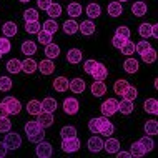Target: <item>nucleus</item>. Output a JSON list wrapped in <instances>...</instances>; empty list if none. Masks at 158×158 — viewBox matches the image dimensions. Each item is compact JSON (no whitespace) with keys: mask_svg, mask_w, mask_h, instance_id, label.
<instances>
[{"mask_svg":"<svg viewBox=\"0 0 158 158\" xmlns=\"http://www.w3.org/2000/svg\"><path fill=\"white\" fill-rule=\"evenodd\" d=\"M118 112H122V115H130L133 112V102L123 98L122 102H118Z\"/></svg>","mask_w":158,"mask_h":158,"instance_id":"393cba45","label":"nucleus"},{"mask_svg":"<svg viewBox=\"0 0 158 158\" xmlns=\"http://www.w3.org/2000/svg\"><path fill=\"white\" fill-rule=\"evenodd\" d=\"M102 110V115L103 117H112L118 112V100H115V98H108V100H105L103 103L100 106Z\"/></svg>","mask_w":158,"mask_h":158,"instance_id":"f03ea898","label":"nucleus"},{"mask_svg":"<svg viewBox=\"0 0 158 158\" xmlns=\"http://www.w3.org/2000/svg\"><path fill=\"white\" fill-rule=\"evenodd\" d=\"M145 153H147V152L143 150V147L138 142H135L133 145H131V150H130V155L131 156H143Z\"/></svg>","mask_w":158,"mask_h":158,"instance_id":"de8ad7c7","label":"nucleus"},{"mask_svg":"<svg viewBox=\"0 0 158 158\" xmlns=\"http://www.w3.org/2000/svg\"><path fill=\"white\" fill-rule=\"evenodd\" d=\"M106 75H108V68H106V67L103 65V63L98 62L97 68L93 70V73H92L93 80H105V78H106Z\"/></svg>","mask_w":158,"mask_h":158,"instance_id":"dca6fc26","label":"nucleus"},{"mask_svg":"<svg viewBox=\"0 0 158 158\" xmlns=\"http://www.w3.org/2000/svg\"><path fill=\"white\" fill-rule=\"evenodd\" d=\"M0 58H2V53H0Z\"/></svg>","mask_w":158,"mask_h":158,"instance_id":"338daca9","label":"nucleus"},{"mask_svg":"<svg viewBox=\"0 0 158 158\" xmlns=\"http://www.w3.org/2000/svg\"><path fill=\"white\" fill-rule=\"evenodd\" d=\"M115 35L120 37V38H125V40H128V38H130V28L125 27V25H120V27H117V32H115Z\"/></svg>","mask_w":158,"mask_h":158,"instance_id":"8fccbe9b","label":"nucleus"},{"mask_svg":"<svg viewBox=\"0 0 158 158\" xmlns=\"http://www.w3.org/2000/svg\"><path fill=\"white\" fill-rule=\"evenodd\" d=\"M20 48H22V53L23 55L32 57V55L37 52V44H35V42H32V40H27V42H23V44H22Z\"/></svg>","mask_w":158,"mask_h":158,"instance_id":"412c9836","label":"nucleus"},{"mask_svg":"<svg viewBox=\"0 0 158 158\" xmlns=\"http://www.w3.org/2000/svg\"><path fill=\"white\" fill-rule=\"evenodd\" d=\"M123 44H125V38H120V37L113 35V38H112V45L115 47V48H122Z\"/></svg>","mask_w":158,"mask_h":158,"instance_id":"4d7b16f0","label":"nucleus"},{"mask_svg":"<svg viewBox=\"0 0 158 158\" xmlns=\"http://www.w3.org/2000/svg\"><path fill=\"white\" fill-rule=\"evenodd\" d=\"M27 112L30 113V115H35V117H37L38 113L44 112V108H42V102L30 100V102H28V105H27Z\"/></svg>","mask_w":158,"mask_h":158,"instance_id":"4be33fe9","label":"nucleus"},{"mask_svg":"<svg viewBox=\"0 0 158 158\" xmlns=\"http://www.w3.org/2000/svg\"><path fill=\"white\" fill-rule=\"evenodd\" d=\"M147 10H148V7H147V3L145 2H135L133 5H131V12H133V15L136 17H143V15H147Z\"/></svg>","mask_w":158,"mask_h":158,"instance_id":"aec40b11","label":"nucleus"},{"mask_svg":"<svg viewBox=\"0 0 158 158\" xmlns=\"http://www.w3.org/2000/svg\"><path fill=\"white\" fill-rule=\"evenodd\" d=\"M23 19L25 22H37L38 20V12L35 8H28V10L23 12Z\"/></svg>","mask_w":158,"mask_h":158,"instance_id":"79ce46f5","label":"nucleus"},{"mask_svg":"<svg viewBox=\"0 0 158 158\" xmlns=\"http://www.w3.org/2000/svg\"><path fill=\"white\" fill-rule=\"evenodd\" d=\"M145 133L147 135H156L158 133V122L156 120H148L147 123H145Z\"/></svg>","mask_w":158,"mask_h":158,"instance_id":"f704fd0d","label":"nucleus"},{"mask_svg":"<svg viewBox=\"0 0 158 158\" xmlns=\"http://www.w3.org/2000/svg\"><path fill=\"white\" fill-rule=\"evenodd\" d=\"M80 148V140L77 136H70V138H62V150L65 153H73Z\"/></svg>","mask_w":158,"mask_h":158,"instance_id":"20e7f679","label":"nucleus"},{"mask_svg":"<svg viewBox=\"0 0 158 158\" xmlns=\"http://www.w3.org/2000/svg\"><path fill=\"white\" fill-rule=\"evenodd\" d=\"M136 97H138V92H136V88L131 87V85H128L127 90L122 93V98H125V100H130V102H133Z\"/></svg>","mask_w":158,"mask_h":158,"instance_id":"ea45409f","label":"nucleus"},{"mask_svg":"<svg viewBox=\"0 0 158 158\" xmlns=\"http://www.w3.org/2000/svg\"><path fill=\"white\" fill-rule=\"evenodd\" d=\"M37 70V62L33 60V58H28L27 57V60H23L22 62V72H25V73H33V72Z\"/></svg>","mask_w":158,"mask_h":158,"instance_id":"a878e982","label":"nucleus"},{"mask_svg":"<svg viewBox=\"0 0 158 158\" xmlns=\"http://www.w3.org/2000/svg\"><path fill=\"white\" fill-rule=\"evenodd\" d=\"M3 143H5L7 150H17L22 145V138H20L19 133H8L7 131V136L3 140Z\"/></svg>","mask_w":158,"mask_h":158,"instance_id":"39448f33","label":"nucleus"},{"mask_svg":"<svg viewBox=\"0 0 158 158\" xmlns=\"http://www.w3.org/2000/svg\"><path fill=\"white\" fill-rule=\"evenodd\" d=\"M148 48H152V45H150V42H148V40H142V42H138V44L135 45V50H136L138 53L147 52Z\"/></svg>","mask_w":158,"mask_h":158,"instance_id":"5fc2aeb1","label":"nucleus"},{"mask_svg":"<svg viewBox=\"0 0 158 158\" xmlns=\"http://www.w3.org/2000/svg\"><path fill=\"white\" fill-rule=\"evenodd\" d=\"M62 138H70V136H77V128L75 127H63L60 130Z\"/></svg>","mask_w":158,"mask_h":158,"instance_id":"09e8293b","label":"nucleus"},{"mask_svg":"<svg viewBox=\"0 0 158 158\" xmlns=\"http://www.w3.org/2000/svg\"><path fill=\"white\" fill-rule=\"evenodd\" d=\"M67 12H68V15H70L72 19H75V17L82 15V5H80V3H77V2H72V3H68Z\"/></svg>","mask_w":158,"mask_h":158,"instance_id":"72a5a7b5","label":"nucleus"},{"mask_svg":"<svg viewBox=\"0 0 158 158\" xmlns=\"http://www.w3.org/2000/svg\"><path fill=\"white\" fill-rule=\"evenodd\" d=\"M63 32H65L67 35H73V33L78 32V23H77L75 20H65V23H63Z\"/></svg>","mask_w":158,"mask_h":158,"instance_id":"473e14b6","label":"nucleus"},{"mask_svg":"<svg viewBox=\"0 0 158 158\" xmlns=\"http://www.w3.org/2000/svg\"><path fill=\"white\" fill-rule=\"evenodd\" d=\"M78 108H80V103L77 98H73V97L65 98V102H63V112L67 115H75L78 112Z\"/></svg>","mask_w":158,"mask_h":158,"instance_id":"0eeeda50","label":"nucleus"},{"mask_svg":"<svg viewBox=\"0 0 158 158\" xmlns=\"http://www.w3.org/2000/svg\"><path fill=\"white\" fill-rule=\"evenodd\" d=\"M85 12H87L88 19H97V17H100V14H102V8L98 3H88Z\"/></svg>","mask_w":158,"mask_h":158,"instance_id":"c756f323","label":"nucleus"},{"mask_svg":"<svg viewBox=\"0 0 158 158\" xmlns=\"http://www.w3.org/2000/svg\"><path fill=\"white\" fill-rule=\"evenodd\" d=\"M88 130L92 133H102L103 136H112L115 131V125L108 120V117H98V118H92L88 122Z\"/></svg>","mask_w":158,"mask_h":158,"instance_id":"f257e3e1","label":"nucleus"},{"mask_svg":"<svg viewBox=\"0 0 158 158\" xmlns=\"http://www.w3.org/2000/svg\"><path fill=\"white\" fill-rule=\"evenodd\" d=\"M25 30H27L28 33H38L42 30V25L37 22H25Z\"/></svg>","mask_w":158,"mask_h":158,"instance_id":"c03bdc74","label":"nucleus"},{"mask_svg":"<svg viewBox=\"0 0 158 158\" xmlns=\"http://www.w3.org/2000/svg\"><path fill=\"white\" fill-rule=\"evenodd\" d=\"M10 48H12L10 40H8L7 37H0V53H2V55H5V53L10 52Z\"/></svg>","mask_w":158,"mask_h":158,"instance_id":"49530a36","label":"nucleus"},{"mask_svg":"<svg viewBox=\"0 0 158 158\" xmlns=\"http://www.w3.org/2000/svg\"><path fill=\"white\" fill-rule=\"evenodd\" d=\"M78 30L82 32V35H93L95 33V23L92 20H85V22L78 23Z\"/></svg>","mask_w":158,"mask_h":158,"instance_id":"4468645a","label":"nucleus"},{"mask_svg":"<svg viewBox=\"0 0 158 158\" xmlns=\"http://www.w3.org/2000/svg\"><path fill=\"white\" fill-rule=\"evenodd\" d=\"M117 156H118V158H122V156H123V158H130L131 155H130L128 152H120V150H118V152H117Z\"/></svg>","mask_w":158,"mask_h":158,"instance_id":"680f3d73","label":"nucleus"},{"mask_svg":"<svg viewBox=\"0 0 158 158\" xmlns=\"http://www.w3.org/2000/svg\"><path fill=\"white\" fill-rule=\"evenodd\" d=\"M5 155H7V147H5V143L0 142V158H3Z\"/></svg>","mask_w":158,"mask_h":158,"instance_id":"bf43d9fd","label":"nucleus"},{"mask_svg":"<svg viewBox=\"0 0 158 158\" xmlns=\"http://www.w3.org/2000/svg\"><path fill=\"white\" fill-rule=\"evenodd\" d=\"M68 88H70L73 93H83L85 88H87V85L82 78H73L72 82H68Z\"/></svg>","mask_w":158,"mask_h":158,"instance_id":"9b49d317","label":"nucleus"},{"mask_svg":"<svg viewBox=\"0 0 158 158\" xmlns=\"http://www.w3.org/2000/svg\"><path fill=\"white\" fill-rule=\"evenodd\" d=\"M87 145H88V150L93 153H98L100 150H103V142H102L100 136H92Z\"/></svg>","mask_w":158,"mask_h":158,"instance_id":"ddd939ff","label":"nucleus"},{"mask_svg":"<svg viewBox=\"0 0 158 158\" xmlns=\"http://www.w3.org/2000/svg\"><path fill=\"white\" fill-rule=\"evenodd\" d=\"M42 30H45V32H48L50 35H53V33L58 30V25H57V22H55L53 19H48L47 22H44V27H42Z\"/></svg>","mask_w":158,"mask_h":158,"instance_id":"4c0bfd02","label":"nucleus"},{"mask_svg":"<svg viewBox=\"0 0 158 158\" xmlns=\"http://www.w3.org/2000/svg\"><path fill=\"white\" fill-rule=\"evenodd\" d=\"M97 65H98V62H95V60H87V62L83 63V70H85V73L92 75V73H93V70L97 68Z\"/></svg>","mask_w":158,"mask_h":158,"instance_id":"864d4df0","label":"nucleus"},{"mask_svg":"<svg viewBox=\"0 0 158 158\" xmlns=\"http://www.w3.org/2000/svg\"><path fill=\"white\" fill-rule=\"evenodd\" d=\"M7 70H8V73H19V72H22V62L17 60V58L8 60L7 62Z\"/></svg>","mask_w":158,"mask_h":158,"instance_id":"7c9ffc66","label":"nucleus"},{"mask_svg":"<svg viewBox=\"0 0 158 158\" xmlns=\"http://www.w3.org/2000/svg\"><path fill=\"white\" fill-rule=\"evenodd\" d=\"M19 2H23L25 3V2H30V0H19Z\"/></svg>","mask_w":158,"mask_h":158,"instance_id":"0e129e2a","label":"nucleus"},{"mask_svg":"<svg viewBox=\"0 0 158 158\" xmlns=\"http://www.w3.org/2000/svg\"><path fill=\"white\" fill-rule=\"evenodd\" d=\"M82 57H83L82 50H78V48H72V50H68V53H67V62H68V63H73V65H77V63L82 62Z\"/></svg>","mask_w":158,"mask_h":158,"instance_id":"f8f14e48","label":"nucleus"},{"mask_svg":"<svg viewBox=\"0 0 158 158\" xmlns=\"http://www.w3.org/2000/svg\"><path fill=\"white\" fill-rule=\"evenodd\" d=\"M142 55V60L145 62V63H153L156 60V52L153 48H148L147 52H143V53H140Z\"/></svg>","mask_w":158,"mask_h":158,"instance_id":"a19ab883","label":"nucleus"},{"mask_svg":"<svg viewBox=\"0 0 158 158\" xmlns=\"http://www.w3.org/2000/svg\"><path fill=\"white\" fill-rule=\"evenodd\" d=\"M37 117H38L37 122L40 123L42 128L52 127V123H53V113H50V112H42V113H38Z\"/></svg>","mask_w":158,"mask_h":158,"instance_id":"1a4fd4ad","label":"nucleus"},{"mask_svg":"<svg viewBox=\"0 0 158 158\" xmlns=\"http://www.w3.org/2000/svg\"><path fill=\"white\" fill-rule=\"evenodd\" d=\"M8 112H7V108H5V105H3V102L0 103V117H7Z\"/></svg>","mask_w":158,"mask_h":158,"instance_id":"052dcab7","label":"nucleus"},{"mask_svg":"<svg viewBox=\"0 0 158 158\" xmlns=\"http://www.w3.org/2000/svg\"><path fill=\"white\" fill-rule=\"evenodd\" d=\"M152 37H153V38H156V37H158V25H156V23H153V32H152Z\"/></svg>","mask_w":158,"mask_h":158,"instance_id":"e2e57ef3","label":"nucleus"},{"mask_svg":"<svg viewBox=\"0 0 158 158\" xmlns=\"http://www.w3.org/2000/svg\"><path fill=\"white\" fill-rule=\"evenodd\" d=\"M12 88V80L8 77H0V92H8Z\"/></svg>","mask_w":158,"mask_h":158,"instance_id":"603ef678","label":"nucleus"},{"mask_svg":"<svg viewBox=\"0 0 158 158\" xmlns=\"http://www.w3.org/2000/svg\"><path fill=\"white\" fill-rule=\"evenodd\" d=\"M42 108H44V112L53 113L55 110H57V100H55V98H52V97L44 98V102H42Z\"/></svg>","mask_w":158,"mask_h":158,"instance_id":"5701e85b","label":"nucleus"},{"mask_svg":"<svg viewBox=\"0 0 158 158\" xmlns=\"http://www.w3.org/2000/svg\"><path fill=\"white\" fill-rule=\"evenodd\" d=\"M52 145H50L48 142H38L37 143V148H35V153H37V156H40V158H50L52 156Z\"/></svg>","mask_w":158,"mask_h":158,"instance_id":"423d86ee","label":"nucleus"},{"mask_svg":"<svg viewBox=\"0 0 158 158\" xmlns=\"http://www.w3.org/2000/svg\"><path fill=\"white\" fill-rule=\"evenodd\" d=\"M17 32H19V28H17V23L15 22H5L3 23V27H2V33H3V37H15L17 35Z\"/></svg>","mask_w":158,"mask_h":158,"instance_id":"f3484780","label":"nucleus"},{"mask_svg":"<svg viewBox=\"0 0 158 158\" xmlns=\"http://www.w3.org/2000/svg\"><path fill=\"white\" fill-rule=\"evenodd\" d=\"M37 3H38V8L47 10V8L50 7V3H52V0H37Z\"/></svg>","mask_w":158,"mask_h":158,"instance_id":"13d9d810","label":"nucleus"},{"mask_svg":"<svg viewBox=\"0 0 158 158\" xmlns=\"http://www.w3.org/2000/svg\"><path fill=\"white\" fill-rule=\"evenodd\" d=\"M3 105H5L8 115H19L20 110H22L20 102L17 100V98H14V97H5L3 98Z\"/></svg>","mask_w":158,"mask_h":158,"instance_id":"7ed1b4c3","label":"nucleus"},{"mask_svg":"<svg viewBox=\"0 0 158 158\" xmlns=\"http://www.w3.org/2000/svg\"><path fill=\"white\" fill-rule=\"evenodd\" d=\"M120 50L123 55H131V53H135V44L131 40H125V44L122 45Z\"/></svg>","mask_w":158,"mask_h":158,"instance_id":"a18cd8bd","label":"nucleus"},{"mask_svg":"<svg viewBox=\"0 0 158 158\" xmlns=\"http://www.w3.org/2000/svg\"><path fill=\"white\" fill-rule=\"evenodd\" d=\"M37 70H40L42 75H52L55 72V63L50 58H45L40 63H37Z\"/></svg>","mask_w":158,"mask_h":158,"instance_id":"6e6552de","label":"nucleus"},{"mask_svg":"<svg viewBox=\"0 0 158 158\" xmlns=\"http://www.w3.org/2000/svg\"><path fill=\"white\" fill-rule=\"evenodd\" d=\"M47 14H48L50 19H57V17H60L62 15V5H60V3L52 2V3H50V7L47 8Z\"/></svg>","mask_w":158,"mask_h":158,"instance_id":"2f4dec72","label":"nucleus"},{"mask_svg":"<svg viewBox=\"0 0 158 158\" xmlns=\"http://www.w3.org/2000/svg\"><path fill=\"white\" fill-rule=\"evenodd\" d=\"M10 128H12L10 120L7 117H0V133H7V131H10Z\"/></svg>","mask_w":158,"mask_h":158,"instance_id":"3c124183","label":"nucleus"},{"mask_svg":"<svg viewBox=\"0 0 158 158\" xmlns=\"http://www.w3.org/2000/svg\"><path fill=\"white\" fill-rule=\"evenodd\" d=\"M123 68H125L127 73H136V72H138V62H136L135 58H127V60L123 62Z\"/></svg>","mask_w":158,"mask_h":158,"instance_id":"cd10ccee","label":"nucleus"},{"mask_svg":"<svg viewBox=\"0 0 158 158\" xmlns=\"http://www.w3.org/2000/svg\"><path fill=\"white\" fill-rule=\"evenodd\" d=\"M117 2H127V0H117Z\"/></svg>","mask_w":158,"mask_h":158,"instance_id":"69168bd1","label":"nucleus"},{"mask_svg":"<svg viewBox=\"0 0 158 158\" xmlns=\"http://www.w3.org/2000/svg\"><path fill=\"white\" fill-rule=\"evenodd\" d=\"M128 85H130V83H128L127 80H123V78H122V80H117V82L113 83V92L117 93V95H120V97H122V93L127 90Z\"/></svg>","mask_w":158,"mask_h":158,"instance_id":"58836bf2","label":"nucleus"},{"mask_svg":"<svg viewBox=\"0 0 158 158\" xmlns=\"http://www.w3.org/2000/svg\"><path fill=\"white\" fill-rule=\"evenodd\" d=\"M40 130H44V128L40 127V123H38L37 120H32V122L25 123V133H27V136L37 133V131H40Z\"/></svg>","mask_w":158,"mask_h":158,"instance_id":"bb28decb","label":"nucleus"},{"mask_svg":"<svg viewBox=\"0 0 158 158\" xmlns=\"http://www.w3.org/2000/svg\"><path fill=\"white\" fill-rule=\"evenodd\" d=\"M103 150H106L108 153H117L118 150H120V142H118L117 138L108 136V140L103 143Z\"/></svg>","mask_w":158,"mask_h":158,"instance_id":"2eb2a0df","label":"nucleus"},{"mask_svg":"<svg viewBox=\"0 0 158 158\" xmlns=\"http://www.w3.org/2000/svg\"><path fill=\"white\" fill-rule=\"evenodd\" d=\"M53 88L57 92H67L68 90V78H65V77H57L53 80Z\"/></svg>","mask_w":158,"mask_h":158,"instance_id":"b1692460","label":"nucleus"},{"mask_svg":"<svg viewBox=\"0 0 158 158\" xmlns=\"http://www.w3.org/2000/svg\"><path fill=\"white\" fill-rule=\"evenodd\" d=\"M138 143L143 147L145 152H152L153 148H155V142H153V140L150 138V135H147V136H143V138H140Z\"/></svg>","mask_w":158,"mask_h":158,"instance_id":"c9c22d12","label":"nucleus"},{"mask_svg":"<svg viewBox=\"0 0 158 158\" xmlns=\"http://www.w3.org/2000/svg\"><path fill=\"white\" fill-rule=\"evenodd\" d=\"M90 90H92V93L95 97H102V95H105V93H106V85H105L103 80H95V82L92 83Z\"/></svg>","mask_w":158,"mask_h":158,"instance_id":"9d476101","label":"nucleus"},{"mask_svg":"<svg viewBox=\"0 0 158 158\" xmlns=\"http://www.w3.org/2000/svg\"><path fill=\"white\" fill-rule=\"evenodd\" d=\"M152 32H153V23H142L140 28H138L140 37H143V38H150Z\"/></svg>","mask_w":158,"mask_h":158,"instance_id":"e433bc0d","label":"nucleus"},{"mask_svg":"<svg viewBox=\"0 0 158 158\" xmlns=\"http://www.w3.org/2000/svg\"><path fill=\"white\" fill-rule=\"evenodd\" d=\"M123 14V7H122V2H110L108 3V15L110 17H120Z\"/></svg>","mask_w":158,"mask_h":158,"instance_id":"6ab92c4d","label":"nucleus"},{"mask_svg":"<svg viewBox=\"0 0 158 158\" xmlns=\"http://www.w3.org/2000/svg\"><path fill=\"white\" fill-rule=\"evenodd\" d=\"M45 138V131L44 130H40V131H37V133H33L28 136V140H30L32 143H38V142H42V140Z\"/></svg>","mask_w":158,"mask_h":158,"instance_id":"6e6d98bb","label":"nucleus"},{"mask_svg":"<svg viewBox=\"0 0 158 158\" xmlns=\"http://www.w3.org/2000/svg\"><path fill=\"white\" fill-rule=\"evenodd\" d=\"M37 37H38L37 40L40 42L42 45H48L50 42H52V35H50L48 32H45V30H40V32L37 33Z\"/></svg>","mask_w":158,"mask_h":158,"instance_id":"37998d69","label":"nucleus"},{"mask_svg":"<svg viewBox=\"0 0 158 158\" xmlns=\"http://www.w3.org/2000/svg\"><path fill=\"white\" fill-rule=\"evenodd\" d=\"M143 106H145V112L153 113V115L158 113V102H156V98H148V100H145Z\"/></svg>","mask_w":158,"mask_h":158,"instance_id":"c85d7f7f","label":"nucleus"},{"mask_svg":"<svg viewBox=\"0 0 158 158\" xmlns=\"http://www.w3.org/2000/svg\"><path fill=\"white\" fill-rule=\"evenodd\" d=\"M45 55H47V58H50V60H53V58H57L58 55H60V47L58 45H55L50 42L48 45H45Z\"/></svg>","mask_w":158,"mask_h":158,"instance_id":"a211bd4d","label":"nucleus"}]
</instances>
